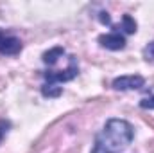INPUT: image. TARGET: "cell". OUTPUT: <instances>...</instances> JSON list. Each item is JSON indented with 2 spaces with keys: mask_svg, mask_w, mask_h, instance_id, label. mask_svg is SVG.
Returning a JSON list of instances; mask_svg holds the SVG:
<instances>
[{
  "mask_svg": "<svg viewBox=\"0 0 154 153\" xmlns=\"http://www.w3.org/2000/svg\"><path fill=\"white\" fill-rule=\"evenodd\" d=\"M61 92H63V88L57 86V85H54V83H45V85L41 86V94H43L45 97H59Z\"/></svg>",
  "mask_w": 154,
  "mask_h": 153,
  "instance_id": "cell-7",
  "label": "cell"
},
{
  "mask_svg": "<svg viewBox=\"0 0 154 153\" xmlns=\"http://www.w3.org/2000/svg\"><path fill=\"white\" fill-rule=\"evenodd\" d=\"M7 128H9V122H7V121H0V142H2V139H4Z\"/></svg>",
  "mask_w": 154,
  "mask_h": 153,
  "instance_id": "cell-11",
  "label": "cell"
},
{
  "mask_svg": "<svg viewBox=\"0 0 154 153\" xmlns=\"http://www.w3.org/2000/svg\"><path fill=\"white\" fill-rule=\"evenodd\" d=\"M99 18H100V22H102V24H106V25H111V18L108 16V13H100V16H99Z\"/></svg>",
  "mask_w": 154,
  "mask_h": 153,
  "instance_id": "cell-12",
  "label": "cell"
},
{
  "mask_svg": "<svg viewBox=\"0 0 154 153\" xmlns=\"http://www.w3.org/2000/svg\"><path fill=\"white\" fill-rule=\"evenodd\" d=\"M99 43H100V47H104L108 50H120V49L125 47V38L118 31H113V33H108V34H100Z\"/></svg>",
  "mask_w": 154,
  "mask_h": 153,
  "instance_id": "cell-5",
  "label": "cell"
},
{
  "mask_svg": "<svg viewBox=\"0 0 154 153\" xmlns=\"http://www.w3.org/2000/svg\"><path fill=\"white\" fill-rule=\"evenodd\" d=\"M63 54H65V49H63V47H52L50 50L43 52V63H47V65H56L57 60H59Z\"/></svg>",
  "mask_w": 154,
  "mask_h": 153,
  "instance_id": "cell-6",
  "label": "cell"
},
{
  "mask_svg": "<svg viewBox=\"0 0 154 153\" xmlns=\"http://www.w3.org/2000/svg\"><path fill=\"white\" fill-rule=\"evenodd\" d=\"M140 106L145 108V110H154V96H151V97H143V99L140 101Z\"/></svg>",
  "mask_w": 154,
  "mask_h": 153,
  "instance_id": "cell-10",
  "label": "cell"
},
{
  "mask_svg": "<svg viewBox=\"0 0 154 153\" xmlns=\"http://www.w3.org/2000/svg\"><path fill=\"white\" fill-rule=\"evenodd\" d=\"M22 50V41L20 38L13 36V34H7L0 29V52L5 54V56H14Z\"/></svg>",
  "mask_w": 154,
  "mask_h": 153,
  "instance_id": "cell-3",
  "label": "cell"
},
{
  "mask_svg": "<svg viewBox=\"0 0 154 153\" xmlns=\"http://www.w3.org/2000/svg\"><path fill=\"white\" fill-rule=\"evenodd\" d=\"M134 137L133 126L124 119H109L95 137L91 153H120Z\"/></svg>",
  "mask_w": 154,
  "mask_h": 153,
  "instance_id": "cell-1",
  "label": "cell"
},
{
  "mask_svg": "<svg viewBox=\"0 0 154 153\" xmlns=\"http://www.w3.org/2000/svg\"><path fill=\"white\" fill-rule=\"evenodd\" d=\"M145 85V79L138 74L133 76H120L113 79V88L115 90H136Z\"/></svg>",
  "mask_w": 154,
  "mask_h": 153,
  "instance_id": "cell-4",
  "label": "cell"
},
{
  "mask_svg": "<svg viewBox=\"0 0 154 153\" xmlns=\"http://www.w3.org/2000/svg\"><path fill=\"white\" fill-rule=\"evenodd\" d=\"M143 58H145V61L154 63V41H151V43L145 45V49H143Z\"/></svg>",
  "mask_w": 154,
  "mask_h": 153,
  "instance_id": "cell-9",
  "label": "cell"
},
{
  "mask_svg": "<svg viewBox=\"0 0 154 153\" xmlns=\"http://www.w3.org/2000/svg\"><path fill=\"white\" fill-rule=\"evenodd\" d=\"M122 29L125 34H134L136 33V22L131 15H124L122 16Z\"/></svg>",
  "mask_w": 154,
  "mask_h": 153,
  "instance_id": "cell-8",
  "label": "cell"
},
{
  "mask_svg": "<svg viewBox=\"0 0 154 153\" xmlns=\"http://www.w3.org/2000/svg\"><path fill=\"white\" fill-rule=\"evenodd\" d=\"M68 69L66 70H47L43 72V77L47 79V83H65V81H72L74 77L79 74V65H77V58L75 56H68Z\"/></svg>",
  "mask_w": 154,
  "mask_h": 153,
  "instance_id": "cell-2",
  "label": "cell"
}]
</instances>
